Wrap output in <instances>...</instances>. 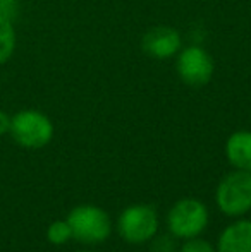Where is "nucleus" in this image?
I'll return each instance as SVG.
<instances>
[{
	"label": "nucleus",
	"instance_id": "1",
	"mask_svg": "<svg viewBox=\"0 0 251 252\" xmlns=\"http://www.w3.org/2000/svg\"><path fill=\"white\" fill-rule=\"evenodd\" d=\"M67 223L72 232V239L81 244H100L110 237L112 221L107 211L98 206H76L67 216Z\"/></svg>",
	"mask_w": 251,
	"mask_h": 252
},
{
	"label": "nucleus",
	"instance_id": "2",
	"mask_svg": "<svg viewBox=\"0 0 251 252\" xmlns=\"http://www.w3.org/2000/svg\"><path fill=\"white\" fill-rule=\"evenodd\" d=\"M10 134L19 146L40 150L54 137V126L45 113L38 110H23L10 120Z\"/></svg>",
	"mask_w": 251,
	"mask_h": 252
},
{
	"label": "nucleus",
	"instance_id": "3",
	"mask_svg": "<svg viewBox=\"0 0 251 252\" xmlns=\"http://www.w3.org/2000/svg\"><path fill=\"white\" fill-rule=\"evenodd\" d=\"M217 206L231 218L243 216L251 209V173L245 170L231 172L217 187Z\"/></svg>",
	"mask_w": 251,
	"mask_h": 252
},
{
	"label": "nucleus",
	"instance_id": "4",
	"mask_svg": "<svg viewBox=\"0 0 251 252\" xmlns=\"http://www.w3.org/2000/svg\"><path fill=\"white\" fill-rule=\"evenodd\" d=\"M207 206L193 197L178 201L167 215V226L176 239H194L207 228Z\"/></svg>",
	"mask_w": 251,
	"mask_h": 252
},
{
	"label": "nucleus",
	"instance_id": "5",
	"mask_svg": "<svg viewBox=\"0 0 251 252\" xmlns=\"http://www.w3.org/2000/svg\"><path fill=\"white\" fill-rule=\"evenodd\" d=\"M119 235L133 246L150 242L158 230V216L153 206L134 204L126 208L117 220Z\"/></svg>",
	"mask_w": 251,
	"mask_h": 252
},
{
	"label": "nucleus",
	"instance_id": "6",
	"mask_svg": "<svg viewBox=\"0 0 251 252\" xmlns=\"http://www.w3.org/2000/svg\"><path fill=\"white\" fill-rule=\"evenodd\" d=\"M176 70L178 76L186 86L189 88H203L214 77L215 63L212 55L200 47L198 43H191L188 47L181 48L178 53Z\"/></svg>",
	"mask_w": 251,
	"mask_h": 252
},
{
	"label": "nucleus",
	"instance_id": "7",
	"mask_svg": "<svg viewBox=\"0 0 251 252\" xmlns=\"http://www.w3.org/2000/svg\"><path fill=\"white\" fill-rule=\"evenodd\" d=\"M141 48L151 59L167 60L181 52L182 34L172 26H155L144 33Z\"/></svg>",
	"mask_w": 251,
	"mask_h": 252
},
{
	"label": "nucleus",
	"instance_id": "8",
	"mask_svg": "<svg viewBox=\"0 0 251 252\" xmlns=\"http://www.w3.org/2000/svg\"><path fill=\"white\" fill-rule=\"evenodd\" d=\"M217 252H251V221L239 220L229 225L218 239Z\"/></svg>",
	"mask_w": 251,
	"mask_h": 252
},
{
	"label": "nucleus",
	"instance_id": "9",
	"mask_svg": "<svg viewBox=\"0 0 251 252\" xmlns=\"http://www.w3.org/2000/svg\"><path fill=\"white\" fill-rule=\"evenodd\" d=\"M225 156L236 170L251 172V132L238 130L225 143Z\"/></svg>",
	"mask_w": 251,
	"mask_h": 252
},
{
	"label": "nucleus",
	"instance_id": "10",
	"mask_svg": "<svg viewBox=\"0 0 251 252\" xmlns=\"http://www.w3.org/2000/svg\"><path fill=\"white\" fill-rule=\"evenodd\" d=\"M16 50V31L10 21L0 17V63L10 60Z\"/></svg>",
	"mask_w": 251,
	"mask_h": 252
},
{
	"label": "nucleus",
	"instance_id": "11",
	"mask_svg": "<svg viewBox=\"0 0 251 252\" xmlns=\"http://www.w3.org/2000/svg\"><path fill=\"white\" fill-rule=\"evenodd\" d=\"M47 239L48 242H52L54 246H62L66 244L69 239H72V232H71L69 223L66 221H54L50 226L47 228Z\"/></svg>",
	"mask_w": 251,
	"mask_h": 252
},
{
	"label": "nucleus",
	"instance_id": "12",
	"mask_svg": "<svg viewBox=\"0 0 251 252\" xmlns=\"http://www.w3.org/2000/svg\"><path fill=\"white\" fill-rule=\"evenodd\" d=\"M179 252H217V249L207 240L194 237V239H188V242H184Z\"/></svg>",
	"mask_w": 251,
	"mask_h": 252
},
{
	"label": "nucleus",
	"instance_id": "13",
	"mask_svg": "<svg viewBox=\"0 0 251 252\" xmlns=\"http://www.w3.org/2000/svg\"><path fill=\"white\" fill-rule=\"evenodd\" d=\"M151 252H176L174 239L169 235H160L151 239Z\"/></svg>",
	"mask_w": 251,
	"mask_h": 252
},
{
	"label": "nucleus",
	"instance_id": "14",
	"mask_svg": "<svg viewBox=\"0 0 251 252\" xmlns=\"http://www.w3.org/2000/svg\"><path fill=\"white\" fill-rule=\"evenodd\" d=\"M19 14V2L17 0H0V17L10 21L14 19Z\"/></svg>",
	"mask_w": 251,
	"mask_h": 252
},
{
	"label": "nucleus",
	"instance_id": "15",
	"mask_svg": "<svg viewBox=\"0 0 251 252\" xmlns=\"http://www.w3.org/2000/svg\"><path fill=\"white\" fill-rule=\"evenodd\" d=\"M10 120H12V119H10L5 112H2V110H0V136H3V134L10 130Z\"/></svg>",
	"mask_w": 251,
	"mask_h": 252
},
{
	"label": "nucleus",
	"instance_id": "16",
	"mask_svg": "<svg viewBox=\"0 0 251 252\" xmlns=\"http://www.w3.org/2000/svg\"><path fill=\"white\" fill-rule=\"evenodd\" d=\"M79 252H86V251H79Z\"/></svg>",
	"mask_w": 251,
	"mask_h": 252
},
{
	"label": "nucleus",
	"instance_id": "17",
	"mask_svg": "<svg viewBox=\"0 0 251 252\" xmlns=\"http://www.w3.org/2000/svg\"><path fill=\"white\" fill-rule=\"evenodd\" d=\"M250 173H251V172H250Z\"/></svg>",
	"mask_w": 251,
	"mask_h": 252
}]
</instances>
